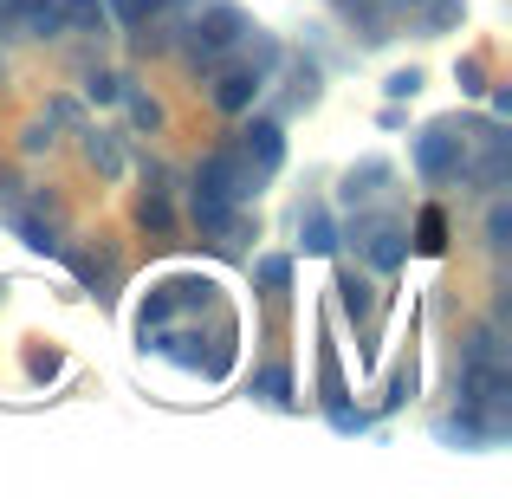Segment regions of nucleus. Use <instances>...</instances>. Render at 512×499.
Masks as SVG:
<instances>
[{"mask_svg":"<svg viewBox=\"0 0 512 499\" xmlns=\"http://www.w3.org/2000/svg\"><path fill=\"white\" fill-rule=\"evenodd\" d=\"M247 33H253V20H247V13H240V7H227V0H214V7L195 20V46H188V65H195V72H201V65H214L221 52H234Z\"/></svg>","mask_w":512,"mask_h":499,"instance_id":"1","label":"nucleus"},{"mask_svg":"<svg viewBox=\"0 0 512 499\" xmlns=\"http://www.w3.org/2000/svg\"><path fill=\"white\" fill-rule=\"evenodd\" d=\"M415 169H422V182H461L467 175V143L454 137L448 124H428L422 137H415Z\"/></svg>","mask_w":512,"mask_h":499,"instance_id":"2","label":"nucleus"},{"mask_svg":"<svg viewBox=\"0 0 512 499\" xmlns=\"http://www.w3.org/2000/svg\"><path fill=\"white\" fill-rule=\"evenodd\" d=\"M357 247H363V260H370L376 273H396V266L409 260V240H402V227H396V221H383V214L357 221Z\"/></svg>","mask_w":512,"mask_h":499,"instance_id":"3","label":"nucleus"},{"mask_svg":"<svg viewBox=\"0 0 512 499\" xmlns=\"http://www.w3.org/2000/svg\"><path fill=\"white\" fill-rule=\"evenodd\" d=\"M240 156H247V169L253 175H273L279 163H286V130L273 124V117H253L247 130H240V143H234Z\"/></svg>","mask_w":512,"mask_h":499,"instance_id":"4","label":"nucleus"},{"mask_svg":"<svg viewBox=\"0 0 512 499\" xmlns=\"http://www.w3.org/2000/svg\"><path fill=\"white\" fill-rule=\"evenodd\" d=\"M260 65H227V72H214V104H221L227 117H240V111H253V98H260Z\"/></svg>","mask_w":512,"mask_h":499,"instance_id":"5","label":"nucleus"},{"mask_svg":"<svg viewBox=\"0 0 512 499\" xmlns=\"http://www.w3.org/2000/svg\"><path fill=\"white\" fill-rule=\"evenodd\" d=\"M59 33H65L59 0H20V39H59Z\"/></svg>","mask_w":512,"mask_h":499,"instance_id":"6","label":"nucleus"},{"mask_svg":"<svg viewBox=\"0 0 512 499\" xmlns=\"http://www.w3.org/2000/svg\"><path fill=\"white\" fill-rule=\"evenodd\" d=\"M299 234H305V253H331L338 247V227H331V208H312L299 221Z\"/></svg>","mask_w":512,"mask_h":499,"instance_id":"7","label":"nucleus"},{"mask_svg":"<svg viewBox=\"0 0 512 499\" xmlns=\"http://www.w3.org/2000/svg\"><path fill=\"white\" fill-rule=\"evenodd\" d=\"M85 156H91V169H98V175H124V150H117V137H104V130H91Z\"/></svg>","mask_w":512,"mask_h":499,"instance_id":"8","label":"nucleus"},{"mask_svg":"<svg viewBox=\"0 0 512 499\" xmlns=\"http://www.w3.org/2000/svg\"><path fill=\"white\" fill-rule=\"evenodd\" d=\"M415 247H422V253L448 247V221H441V208H422V221H415Z\"/></svg>","mask_w":512,"mask_h":499,"instance_id":"9","label":"nucleus"},{"mask_svg":"<svg viewBox=\"0 0 512 499\" xmlns=\"http://www.w3.org/2000/svg\"><path fill=\"white\" fill-rule=\"evenodd\" d=\"M338 299H344V312H350V318H363V312L376 305V292H370V279L344 273V279H338Z\"/></svg>","mask_w":512,"mask_h":499,"instance_id":"10","label":"nucleus"},{"mask_svg":"<svg viewBox=\"0 0 512 499\" xmlns=\"http://www.w3.org/2000/svg\"><path fill=\"white\" fill-rule=\"evenodd\" d=\"M143 227H150V234H169V227H175V214H169L163 188H150V195H143Z\"/></svg>","mask_w":512,"mask_h":499,"instance_id":"11","label":"nucleus"},{"mask_svg":"<svg viewBox=\"0 0 512 499\" xmlns=\"http://www.w3.org/2000/svg\"><path fill=\"white\" fill-rule=\"evenodd\" d=\"M20 234H26V247H33V253H59V234H52L39 214H20Z\"/></svg>","mask_w":512,"mask_h":499,"instance_id":"12","label":"nucleus"},{"mask_svg":"<svg viewBox=\"0 0 512 499\" xmlns=\"http://www.w3.org/2000/svg\"><path fill=\"white\" fill-rule=\"evenodd\" d=\"M85 98L91 104H117V98H124V78H117V72H91L85 78Z\"/></svg>","mask_w":512,"mask_h":499,"instance_id":"13","label":"nucleus"},{"mask_svg":"<svg viewBox=\"0 0 512 499\" xmlns=\"http://www.w3.org/2000/svg\"><path fill=\"white\" fill-rule=\"evenodd\" d=\"M59 13H65V26H104V20H111V13H104L98 0H65Z\"/></svg>","mask_w":512,"mask_h":499,"instance_id":"14","label":"nucleus"},{"mask_svg":"<svg viewBox=\"0 0 512 499\" xmlns=\"http://www.w3.org/2000/svg\"><path fill=\"white\" fill-rule=\"evenodd\" d=\"M286 279H292V260H260V286H266V299H279V292H286Z\"/></svg>","mask_w":512,"mask_h":499,"instance_id":"15","label":"nucleus"},{"mask_svg":"<svg viewBox=\"0 0 512 499\" xmlns=\"http://www.w3.org/2000/svg\"><path fill=\"white\" fill-rule=\"evenodd\" d=\"M467 363H500V331H474V344H467Z\"/></svg>","mask_w":512,"mask_h":499,"instance_id":"16","label":"nucleus"},{"mask_svg":"<svg viewBox=\"0 0 512 499\" xmlns=\"http://www.w3.org/2000/svg\"><path fill=\"white\" fill-rule=\"evenodd\" d=\"M512 240V208L506 201H493V214H487V247H506Z\"/></svg>","mask_w":512,"mask_h":499,"instance_id":"17","label":"nucleus"},{"mask_svg":"<svg viewBox=\"0 0 512 499\" xmlns=\"http://www.w3.org/2000/svg\"><path fill=\"white\" fill-rule=\"evenodd\" d=\"M454 78H461L467 98H480V91H487V65H480V59H461V65H454Z\"/></svg>","mask_w":512,"mask_h":499,"instance_id":"18","label":"nucleus"},{"mask_svg":"<svg viewBox=\"0 0 512 499\" xmlns=\"http://www.w3.org/2000/svg\"><path fill=\"white\" fill-rule=\"evenodd\" d=\"M130 117H137V130H163V104L156 98H130Z\"/></svg>","mask_w":512,"mask_h":499,"instance_id":"19","label":"nucleus"},{"mask_svg":"<svg viewBox=\"0 0 512 499\" xmlns=\"http://www.w3.org/2000/svg\"><path fill=\"white\" fill-rule=\"evenodd\" d=\"M389 98H415V91H422V72H415V65H409V72H389Z\"/></svg>","mask_w":512,"mask_h":499,"instance_id":"20","label":"nucleus"},{"mask_svg":"<svg viewBox=\"0 0 512 499\" xmlns=\"http://www.w3.org/2000/svg\"><path fill=\"white\" fill-rule=\"evenodd\" d=\"M260 389H266V402H292V396H286V389H292L286 370H260Z\"/></svg>","mask_w":512,"mask_h":499,"instance_id":"21","label":"nucleus"},{"mask_svg":"<svg viewBox=\"0 0 512 499\" xmlns=\"http://www.w3.org/2000/svg\"><path fill=\"white\" fill-rule=\"evenodd\" d=\"M422 7H428V20H435V26H454V20H461V0H422Z\"/></svg>","mask_w":512,"mask_h":499,"instance_id":"22","label":"nucleus"},{"mask_svg":"<svg viewBox=\"0 0 512 499\" xmlns=\"http://www.w3.org/2000/svg\"><path fill=\"white\" fill-rule=\"evenodd\" d=\"M26 156H39V150H52V117H46V124H33V130H26Z\"/></svg>","mask_w":512,"mask_h":499,"instance_id":"23","label":"nucleus"},{"mask_svg":"<svg viewBox=\"0 0 512 499\" xmlns=\"http://www.w3.org/2000/svg\"><path fill=\"white\" fill-rule=\"evenodd\" d=\"M0 33H20V0H0Z\"/></svg>","mask_w":512,"mask_h":499,"instance_id":"24","label":"nucleus"},{"mask_svg":"<svg viewBox=\"0 0 512 499\" xmlns=\"http://www.w3.org/2000/svg\"><path fill=\"white\" fill-rule=\"evenodd\" d=\"M402 7H422V0H402Z\"/></svg>","mask_w":512,"mask_h":499,"instance_id":"25","label":"nucleus"}]
</instances>
